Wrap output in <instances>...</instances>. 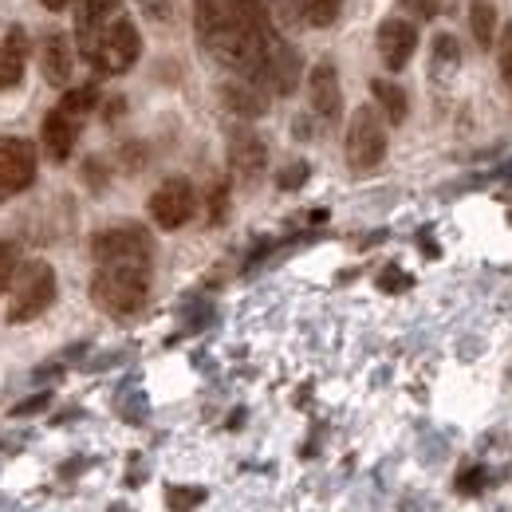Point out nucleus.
<instances>
[{
    "instance_id": "a211bd4d",
    "label": "nucleus",
    "mask_w": 512,
    "mask_h": 512,
    "mask_svg": "<svg viewBox=\"0 0 512 512\" xmlns=\"http://www.w3.org/2000/svg\"><path fill=\"white\" fill-rule=\"evenodd\" d=\"M371 95H375L379 111H383L390 123H406L410 103H406V91H402L398 83H390V79H375V83H371Z\"/></svg>"
},
{
    "instance_id": "cd10ccee",
    "label": "nucleus",
    "mask_w": 512,
    "mask_h": 512,
    "mask_svg": "<svg viewBox=\"0 0 512 512\" xmlns=\"http://www.w3.org/2000/svg\"><path fill=\"white\" fill-rule=\"evenodd\" d=\"M40 4H44L48 12H64V8L71 4V0H40Z\"/></svg>"
},
{
    "instance_id": "bb28decb",
    "label": "nucleus",
    "mask_w": 512,
    "mask_h": 512,
    "mask_svg": "<svg viewBox=\"0 0 512 512\" xmlns=\"http://www.w3.org/2000/svg\"><path fill=\"white\" fill-rule=\"evenodd\" d=\"M225 197H229L225 186L213 190V197H209V221H221V217H225Z\"/></svg>"
},
{
    "instance_id": "4468645a",
    "label": "nucleus",
    "mask_w": 512,
    "mask_h": 512,
    "mask_svg": "<svg viewBox=\"0 0 512 512\" xmlns=\"http://www.w3.org/2000/svg\"><path fill=\"white\" fill-rule=\"evenodd\" d=\"M40 138H44V150H48L56 162H67V158H71V150H75V138H79V119L56 107L52 115H44Z\"/></svg>"
},
{
    "instance_id": "f257e3e1",
    "label": "nucleus",
    "mask_w": 512,
    "mask_h": 512,
    "mask_svg": "<svg viewBox=\"0 0 512 512\" xmlns=\"http://www.w3.org/2000/svg\"><path fill=\"white\" fill-rule=\"evenodd\" d=\"M197 36L217 64L253 79L280 40L272 28V0H193Z\"/></svg>"
},
{
    "instance_id": "dca6fc26",
    "label": "nucleus",
    "mask_w": 512,
    "mask_h": 512,
    "mask_svg": "<svg viewBox=\"0 0 512 512\" xmlns=\"http://www.w3.org/2000/svg\"><path fill=\"white\" fill-rule=\"evenodd\" d=\"M119 8H123V0H79V8H75L79 44H83L87 36H95L99 28H107L111 20H119Z\"/></svg>"
},
{
    "instance_id": "1a4fd4ad",
    "label": "nucleus",
    "mask_w": 512,
    "mask_h": 512,
    "mask_svg": "<svg viewBox=\"0 0 512 512\" xmlns=\"http://www.w3.org/2000/svg\"><path fill=\"white\" fill-rule=\"evenodd\" d=\"M249 83L260 87V91H268V95H292L296 83H300V56H296V48L284 44V40H276L272 52L264 56V64L256 67V75Z\"/></svg>"
},
{
    "instance_id": "20e7f679",
    "label": "nucleus",
    "mask_w": 512,
    "mask_h": 512,
    "mask_svg": "<svg viewBox=\"0 0 512 512\" xmlns=\"http://www.w3.org/2000/svg\"><path fill=\"white\" fill-rule=\"evenodd\" d=\"M52 304H56V268H52V264H44V260H36V264H28V268L16 276L4 320L8 323H32V320H40Z\"/></svg>"
},
{
    "instance_id": "5701e85b",
    "label": "nucleus",
    "mask_w": 512,
    "mask_h": 512,
    "mask_svg": "<svg viewBox=\"0 0 512 512\" xmlns=\"http://www.w3.org/2000/svg\"><path fill=\"white\" fill-rule=\"evenodd\" d=\"M20 276V249L12 241H0V292H8Z\"/></svg>"
},
{
    "instance_id": "9d476101",
    "label": "nucleus",
    "mask_w": 512,
    "mask_h": 512,
    "mask_svg": "<svg viewBox=\"0 0 512 512\" xmlns=\"http://www.w3.org/2000/svg\"><path fill=\"white\" fill-rule=\"evenodd\" d=\"M414 48H418V28L406 16H386L379 24V56H383V64L390 71H402L414 60Z\"/></svg>"
},
{
    "instance_id": "423d86ee",
    "label": "nucleus",
    "mask_w": 512,
    "mask_h": 512,
    "mask_svg": "<svg viewBox=\"0 0 512 512\" xmlns=\"http://www.w3.org/2000/svg\"><path fill=\"white\" fill-rule=\"evenodd\" d=\"M386 158V127L375 107H359L347 123V166L355 174L375 170Z\"/></svg>"
},
{
    "instance_id": "4be33fe9",
    "label": "nucleus",
    "mask_w": 512,
    "mask_h": 512,
    "mask_svg": "<svg viewBox=\"0 0 512 512\" xmlns=\"http://www.w3.org/2000/svg\"><path fill=\"white\" fill-rule=\"evenodd\" d=\"M457 64H461V48H457V40H453V36H438V40H434V60H430V71H434V75H442V79H449V75L457 71Z\"/></svg>"
},
{
    "instance_id": "f03ea898",
    "label": "nucleus",
    "mask_w": 512,
    "mask_h": 512,
    "mask_svg": "<svg viewBox=\"0 0 512 512\" xmlns=\"http://www.w3.org/2000/svg\"><path fill=\"white\" fill-rule=\"evenodd\" d=\"M83 60L95 67L99 75H123L138 64V52H142V40H138V28L130 24L127 16L111 20L107 28H99L95 36H87L79 44Z\"/></svg>"
},
{
    "instance_id": "7ed1b4c3",
    "label": "nucleus",
    "mask_w": 512,
    "mask_h": 512,
    "mask_svg": "<svg viewBox=\"0 0 512 512\" xmlns=\"http://www.w3.org/2000/svg\"><path fill=\"white\" fill-rule=\"evenodd\" d=\"M150 296V268H99L91 300L111 316H134Z\"/></svg>"
},
{
    "instance_id": "2eb2a0df",
    "label": "nucleus",
    "mask_w": 512,
    "mask_h": 512,
    "mask_svg": "<svg viewBox=\"0 0 512 512\" xmlns=\"http://www.w3.org/2000/svg\"><path fill=\"white\" fill-rule=\"evenodd\" d=\"M24 64H28V36L24 28H8V36L0 40V91L20 87Z\"/></svg>"
},
{
    "instance_id": "aec40b11",
    "label": "nucleus",
    "mask_w": 512,
    "mask_h": 512,
    "mask_svg": "<svg viewBox=\"0 0 512 512\" xmlns=\"http://www.w3.org/2000/svg\"><path fill=\"white\" fill-rule=\"evenodd\" d=\"M343 12V0H300V20L312 28H331Z\"/></svg>"
},
{
    "instance_id": "6ab92c4d",
    "label": "nucleus",
    "mask_w": 512,
    "mask_h": 512,
    "mask_svg": "<svg viewBox=\"0 0 512 512\" xmlns=\"http://www.w3.org/2000/svg\"><path fill=\"white\" fill-rule=\"evenodd\" d=\"M221 95H225L229 111H233V115H241V119H256V115H264V95H260V87H253V83H229Z\"/></svg>"
},
{
    "instance_id": "9b49d317",
    "label": "nucleus",
    "mask_w": 512,
    "mask_h": 512,
    "mask_svg": "<svg viewBox=\"0 0 512 512\" xmlns=\"http://www.w3.org/2000/svg\"><path fill=\"white\" fill-rule=\"evenodd\" d=\"M229 166L241 182H256L268 166V146L256 130H233L229 134Z\"/></svg>"
},
{
    "instance_id": "ddd939ff",
    "label": "nucleus",
    "mask_w": 512,
    "mask_h": 512,
    "mask_svg": "<svg viewBox=\"0 0 512 512\" xmlns=\"http://www.w3.org/2000/svg\"><path fill=\"white\" fill-rule=\"evenodd\" d=\"M40 67H44V79H48L52 87H67V83H71L75 48H71V40H67L64 32L44 36V44H40Z\"/></svg>"
},
{
    "instance_id": "39448f33",
    "label": "nucleus",
    "mask_w": 512,
    "mask_h": 512,
    "mask_svg": "<svg viewBox=\"0 0 512 512\" xmlns=\"http://www.w3.org/2000/svg\"><path fill=\"white\" fill-rule=\"evenodd\" d=\"M91 256L99 268H150L154 245H150V233L138 225H111L95 233Z\"/></svg>"
},
{
    "instance_id": "6e6552de",
    "label": "nucleus",
    "mask_w": 512,
    "mask_h": 512,
    "mask_svg": "<svg viewBox=\"0 0 512 512\" xmlns=\"http://www.w3.org/2000/svg\"><path fill=\"white\" fill-rule=\"evenodd\" d=\"M193 213H197V193L190 178H166L150 193V217L158 229H182Z\"/></svg>"
},
{
    "instance_id": "b1692460",
    "label": "nucleus",
    "mask_w": 512,
    "mask_h": 512,
    "mask_svg": "<svg viewBox=\"0 0 512 512\" xmlns=\"http://www.w3.org/2000/svg\"><path fill=\"white\" fill-rule=\"evenodd\" d=\"M497 64H501V75L512 83V20L505 24V32L497 40Z\"/></svg>"
},
{
    "instance_id": "393cba45",
    "label": "nucleus",
    "mask_w": 512,
    "mask_h": 512,
    "mask_svg": "<svg viewBox=\"0 0 512 512\" xmlns=\"http://www.w3.org/2000/svg\"><path fill=\"white\" fill-rule=\"evenodd\" d=\"M138 4H142V12H146L154 24L174 20V0H138Z\"/></svg>"
},
{
    "instance_id": "a878e982",
    "label": "nucleus",
    "mask_w": 512,
    "mask_h": 512,
    "mask_svg": "<svg viewBox=\"0 0 512 512\" xmlns=\"http://www.w3.org/2000/svg\"><path fill=\"white\" fill-rule=\"evenodd\" d=\"M304 178H308V166L300 162V166H288V170L280 174V186H284V190H296V186H300Z\"/></svg>"
},
{
    "instance_id": "f8f14e48",
    "label": "nucleus",
    "mask_w": 512,
    "mask_h": 512,
    "mask_svg": "<svg viewBox=\"0 0 512 512\" xmlns=\"http://www.w3.org/2000/svg\"><path fill=\"white\" fill-rule=\"evenodd\" d=\"M308 95H312V107L323 123H335L339 111H343V87H339V71L327 64H316L308 75Z\"/></svg>"
},
{
    "instance_id": "412c9836",
    "label": "nucleus",
    "mask_w": 512,
    "mask_h": 512,
    "mask_svg": "<svg viewBox=\"0 0 512 512\" xmlns=\"http://www.w3.org/2000/svg\"><path fill=\"white\" fill-rule=\"evenodd\" d=\"M99 107V87L95 83H83V87H71L64 95V103H60V111L67 115H75V119H83V115H91Z\"/></svg>"
},
{
    "instance_id": "0eeeda50",
    "label": "nucleus",
    "mask_w": 512,
    "mask_h": 512,
    "mask_svg": "<svg viewBox=\"0 0 512 512\" xmlns=\"http://www.w3.org/2000/svg\"><path fill=\"white\" fill-rule=\"evenodd\" d=\"M36 182V146L16 134H0V201L24 193Z\"/></svg>"
},
{
    "instance_id": "f3484780",
    "label": "nucleus",
    "mask_w": 512,
    "mask_h": 512,
    "mask_svg": "<svg viewBox=\"0 0 512 512\" xmlns=\"http://www.w3.org/2000/svg\"><path fill=\"white\" fill-rule=\"evenodd\" d=\"M469 32H473L477 48H493V40H497V8H493V0H469Z\"/></svg>"
}]
</instances>
